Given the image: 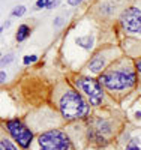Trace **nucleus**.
Listing matches in <instances>:
<instances>
[{
  "label": "nucleus",
  "mask_w": 141,
  "mask_h": 150,
  "mask_svg": "<svg viewBox=\"0 0 141 150\" xmlns=\"http://www.w3.org/2000/svg\"><path fill=\"white\" fill-rule=\"evenodd\" d=\"M120 24L126 32L141 35V9L140 8L126 9L120 17Z\"/></svg>",
  "instance_id": "obj_6"
},
{
  "label": "nucleus",
  "mask_w": 141,
  "mask_h": 150,
  "mask_svg": "<svg viewBox=\"0 0 141 150\" xmlns=\"http://www.w3.org/2000/svg\"><path fill=\"white\" fill-rule=\"evenodd\" d=\"M57 5H59V0H54V2H51V3H50L48 9H51V8H54V6H57Z\"/></svg>",
  "instance_id": "obj_18"
},
{
  "label": "nucleus",
  "mask_w": 141,
  "mask_h": 150,
  "mask_svg": "<svg viewBox=\"0 0 141 150\" xmlns=\"http://www.w3.org/2000/svg\"><path fill=\"white\" fill-rule=\"evenodd\" d=\"M75 44L81 45L86 50H90L93 47V36H80V38L75 39Z\"/></svg>",
  "instance_id": "obj_8"
},
{
  "label": "nucleus",
  "mask_w": 141,
  "mask_h": 150,
  "mask_svg": "<svg viewBox=\"0 0 141 150\" xmlns=\"http://www.w3.org/2000/svg\"><path fill=\"white\" fill-rule=\"evenodd\" d=\"M12 59H14V56H12V54H8V56H5V57L2 59V65H6V63H9V62H12Z\"/></svg>",
  "instance_id": "obj_15"
},
{
  "label": "nucleus",
  "mask_w": 141,
  "mask_h": 150,
  "mask_svg": "<svg viewBox=\"0 0 141 150\" xmlns=\"http://www.w3.org/2000/svg\"><path fill=\"white\" fill-rule=\"evenodd\" d=\"M0 150H18V149L8 138H2V141H0Z\"/></svg>",
  "instance_id": "obj_10"
},
{
  "label": "nucleus",
  "mask_w": 141,
  "mask_h": 150,
  "mask_svg": "<svg viewBox=\"0 0 141 150\" xmlns=\"http://www.w3.org/2000/svg\"><path fill=\"white\" fill-rule=\"evenodd\" d=\"M29 32H30V29L26 26V24H23V26H20L18 27V30H17V41H24L26 38L29 36Z\"/></svg>",
  "instance_id": "obj_9"
},
{
  "label": "nucleus",
  "mask_w": 141,
  "mask_h": 150,
  "mask_svg": "<svg viewBox=\"0 0 141 150\" xmlns=\"http://www.w3.org/2000/svg\"><path fill=\"white\" fill-rule=\"evenodd\" d=\"M65 150H74V149H65Z\"/></svg>",
  "instance_id": "obj_21"
},
{
  "label": "nucleus",
  "mask_w": 141,
  "mask_h": 150,
  "mask_svg": "<svg viewBox=\"0 0 141 150\" xmlns=\"http://www.w3.org/2000/svg\"><path fill=\"white\" fill-rule=\"evenodd\" d=\"M99 83L108 90H123L135 84V74L126 68L122 71H108L99 77Z\"/></svg>",
  "instance_id": "obj_2"
},
{
  "label": "nucleus",
  "mask_w": 141,
  "mask_h": 150,
  "mask_svg": "<svg viewBox=\"0 0 141 150\" xmlns=\"http://www.w3.org/2000/svg\"><path fill=\"white\" fill-rule=\"evenodd\" d=\"M59 108L65 119L72 120V119H81L89 114V105L84 102L80 93L74 90H68L65 95L60 98L59 101Z\"/></svg>",
  "instance_id": "obj_1"
},
{
  "label": "nucleus",
  "mask_w": 141,
  "mask_h": 150,
  "mask_svg": "<svg viewBox=\"0 0 141 150\" xmlns=\"http://www.w3.org/2000/svg\"><path fill=\"white\" fill-rule=\"evenodd\" d=\"M135 66H137V71L141 74V59L140 60H137V63H135Z\"/></svg>",
  "instance_id": "obj_17"
},
{
  "label": "nucleus",
  "mask_w": 141,
  "mask_h": 150,
  "mask_svg": "<svg viewBox=\"0 0 141 150\" xmlns=\"http://www.w3.org/2000/svg\"><path fill=\"white\" fill-rule=\"evenodd\" d=\"M24 12H26L24 6H17L14 11H12V15L14 17H21V15H24Z\"/></svg>",
  "instance_id": "obj_12"
},
{
  "label": "nucleus",
  "mask_w": 141,
  "mask_h": 150,
  "mask_svg": "<svg viewBox=\"0 0 141 150\" xmlns=\"http://www.w3.org/2000/svg\"><path fill=\"white\" fill-rule=\"evenodd\" d=\"M104 65H105V59L102 56H95L90 60V63H89V69H90L92 72H99L102 68H104Z\"/></svg>",
  "instance_id": "obj_7"
},
{
  "label": "nucleus",
  "mask_w": 141,
  "mask_h": 150,
  "mask_svg": "<svg viewBox=\"0 0 141 150\" xmlns=\"http://www.w3.org/2000/svg\"><path fill=\"white\" fill-rule=\"evenodd\" d=\"M36 60H38V57L35 54H32V56H26L23 62H24L26 65H29V63H33V62H36Z\"/></svg>",
  "instance_id": "obj_14"
},
{
  "label": "nucleus",
  "mask_w": 141,
  "mask_h": 150,
  "mask_svg": "<svg viewBox=\"0 0 141 150\" xmlns=\"http://www.w3.org/2000/svg\"><path fill=\"white\" fill-rule=\"evenodd\" d=\"M50 0H38V2H36V8L38 9H42V8H48L50 6Z\"/></svg>",
  "instance_id": "obj_13"
},
{
  "label": "nucleus",
  "mask_w": 141,
  "mask_h": 150,
  "mask_svg": "<svg viewBox=\"0 0 141 150\" xmlns=\"http://www.w3.org/2000/svg\"><path fill=\"white\" fill-rule=\"evenodd\" d=\"M125 150H140V143H138V140H131Z\"/></svg>",
  "instance_id": "obj_11"
},
{
  "label": "nucleus",
  "mask_w": 141,
  "mask_h": 150,
  "mask_svg": "<svg viewBox=\"0 0 141 150\" xmlns=\"http://www.w3.org/2000/svg\"><path fill=\"white\" fill-rule=\"evenodd\" d=\"M77 87L80 89L89 96V101H90L92 105H101L102 102V96H104V92H102V84L92 80V78H80L75 81Z\"/></svg>",
  "instance_id": "obj_5"
},
{
  "label": "nucleus",
  "mask_w": 141,
  "mask_h": 150,
  "mask_svg": "<svg viewBox=\"0 0 141 150\" xmlns=\"http://www.w3.org/2000/svg\"><path fill=\"white\" fill-rule=\"evenodd\" d=\"M6 129L11 134L12 138H14L21 147L27 149L30 146V143L33 140V134L27 126H24V125L21 123V120H18V119L8 120L6 122Z\"/></svg>",
  "instance_id": "obj_4"
},
{
  "label": "nucleus",
  "mask_w": 141,
  "mask_h": 150,
  "mask_svg": "<svg viewBox=\"0 0 141 150\" xmlns=\"http://www.w3.org/2000/svg\"><path fill=\"white\" fill-rule=\"evenodd\" d=\"M56 26H60V24H62V17H59V18H56Z\"/></svg>",
  "instance_id": "obj_19"
},
{
  "label": "nucleus",
  "mask_w": 141,
  "mask_h": 150,
  "mask_svg": "<svg viewBox=\"0 0 141 150\" xmlns=\"http://www.w3.org/2000/svg\"><path fill=\"white\" fill-rule=\"evenodd\" d=\"M0 78H2V83H3V81H5V78H6V74H5L3 71H2V75H0Z\"/></svg>",
  "instance_id": "obj_20"
},
{
  "label": "nucleus",
  "mask_w": 141,
  "mask_h": 150,
  "mask_svg": "<svg viewBox=\"0 0 141 150\" xmlns=\"http://www.w3.org/2000/svg\"><path fill=\"white\" fill-rule=\"evenodd\" d=\"M81 2H83V0H68V3L71 6H77V5H80Z\"/></svg>",
  "instance_id": "obj_16"
},
{
  "label": "nucleus",
  "mask_w": 141,
  "mask_h": 150,
  "mask_svg": "<svg viewBox=\"0 0 141 150\" xmlns=\"http://www.w3.org/2000/svg\"><path fill=\"white\" fill-rule=\"evenodd\" d=\"M38 144L41 146V150H65V149H72V144L66 134L62 131L53 129L47 131L38 138Z\"/></svg>",
  "instance_id": "obj_3"
}]
</instances>
